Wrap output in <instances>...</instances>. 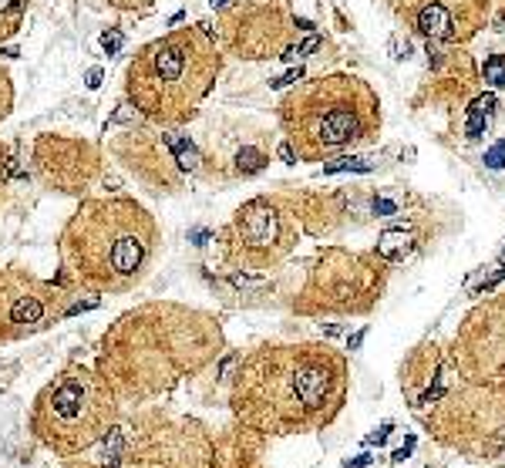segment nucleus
Listing matches in <instances>:
<instances>
[{
    "label": "nucleus",
    "mask_w": 505,
    "mask_h": 468,
    "mask_svg": "<svg viewBox=\"0 0 505 468\" xmlns=\"http://www.w3.org/2000/svg\"><path fill=\"white\" fill-rule=\"evenodd\" d=\"M347 367L327 344L256 351L236 374L233 408L256 431L293 434L323 428L344 404Z\"/></svg>",
    "instance_id": "f257e3e1"
},
{
    "label": "nucleus",
    "mask_w": 505,
    "mask_h": 468,
    "mask_svg": "<svg viewBox=\"0 0 505 468\" xmlns=\"http://www.w3.org/2000/svg\"><path fill=\"white\" fill-rule=\"evenodd\" d=\"M64 276L91 293H128L152 273L158 223L135 199H88L58 239Z\"/></svg>",
    "instance_id": "f03ea898"
},
{
    "label": "nucleus",
    "mask_w": 505,
    "mask_h": 468,
    "mask_svg": "<svg viewBox=\"0 0 505 468\" xmlns=\"http://www.w3.org/2000/svg\"><path fill=\"white\" fill-rule=\"evenodd\" d=\"M219 330L209 317L172 304L132 310L105 337L101 378L115 397H149L169 388L186 371H195L212 347Z\"/></svg>",
    "instance_id": "7ed1b4c3"
},
{
    "label": "nucleus",
    "mask_w": 505,
    "mask_h": 468,
    "mask_svg": "<svg viewBox=\"0 0 505 468\" xmlns=\"http://www.w3.org/2000/svg\"><path fill=\"white\" fill-rule=\"evenodd\" d=\"M219 75V47L209 24L179 27L149 40L125 71L128 101L152 121H189Z\"/></svg>",
    "instance_id": "20e7f679"
},
{
    "label": "nucleus",
    "mask_w": 505,
    "mask_h": 468,
    "mask_svg": "<svg viewBox=\"0 0 505 468\" xmlns=\"http://www.w3.org/2000/svg\"><path fill=\"white\" fill-rule=\"evenodd\" d=\"M280 121L297 158L317 162L367 142L381 128V105L367 81L354 75H327L293 88L280 105Z\"/></svg>",
    "instance_id": "39448f33"
},
{
    "label": "nucleus",
    "mask_w": 505,
    "mask_h": 468,
    "mask_svg": "<svg viewBox=\"0 0 505 468\" xmlns=\"http://www.w3.org/2000/svg\"><path fill=\"white\" fill-rule=\"evenodd\" d=\"M118 425V397L101 374L71 364L47 381L31 408V431L61 458L84 455Z\"/></svg>",
    "instance_id": "423d86ee"
},
{
    "label": "nucleus",
    "mask_w": 505,
    "mask_h": 468,
    "mask_svg": "<svg viewBox=\"0 0 505 468\" xmlns=\"http://www.w3.org/2000/svg\"><path fill=\"white\" fill-rule=\"evenodd\" d=\"M112 462L108 468H212V452L206 434L189 421H156L149 428L108 431Z\"/></svg>",
    "instance_id": "0eeeda50"
},
{
    "label": "nucleus",
    "mask_w": 505,
    "mask_h": 468,
    "mask_svg": "<svg viewBox=\"0 0 505 468\" xmlns=\"http://www.w3.org/2000/svg\"><path fill=\"white\" fill-rule=\"evenodd\" d=\"M297 236V219L293 212L270 195H256L246 206H239L233 216V223L226 226L223 243L230 260L249 270H263L276 263Z\"/></svg>",
    "instance_id": "6e6552de"
},
{
    "label": "nucleus",
    "mask_w": 505,
    "mask_h": 468,
    "mask_svg": "<svg viewBox=\"0 0 505 468\" xmlns=\"http://www.w3.org/2000/svg\"><path fill=\"white\" fill-rule=\"evenodd\" d=\"M61 317H68L61 286L17 267L0 270V344L34 337Z\"/></svg>",
    "instance_id": "1a4fd4ad"
},
{
    "label": "nucleus",
    "mask_w": 505,
    "mask_h": 468,
    "mask_svg": "<svg viewBox=\"0 0 505 468\" xmlns=\"http://www.w3.org/2000/svg\"><path fill=\"white\" fill-rule=\"evenodd\" d=\"M489 0H418L411 17L415 27L434 40H462L478 31Z\"/></svg>",
    "instance_id": "9d476101"
},
{
    "label": "nucleus",
    "mask_w": 505,
    "mask_h": 468,
    "mask_svg": "<svg viewBox=\"0 0 505 468\" xmlns=\"http://www.w3.org/2000/svg\"><path fill=\"white\" fill-rule=\"evenodd\" d=\"M411 233H404V230H388V233L381 236V243H378V253L384 256V260H401V256H408L411 253Z\"/></svg>",
    "instance_id": "9b49d317"
},
{
    "label": "nucleus",
    "mask_w": 505,
    "mask_h": 468,
    "mask_svg": "<svg viewBox=\"0 0 505 468\" xmlns=\"http://www.w3.org/2000/svg\"><path fill=\"white\" fill-rule=\"evenodd\" d=\"M492 108H495V95H482V98H475L471 101V108H468V138H478L482 135V128H485V121L492 115Z\"/></svg>",
    "instance_id": "f8f14e48"
},
{
    "label": "nucleus",
    "mask_w": 505,
    "mask_h": 468,
    "mask_svg": "<svg viewBox=\"0 0 505 468\" xmlns=\"http://www.w3.org/2000/svg\"><path fill=\"white\" fill-rule=\"evenodd\" d=\"M27 14V0H0V38H10Z\"/></svg>",
    "instance_id": "ddd939ff"
},
{
    "label": "nucleus",
    "mask_w": 505,
    "mask_h": 468,
    "mask_svg": "<svg viewBox=\"0 0 505 468\" xmlns=\"http://www.w3.org/2000/svg\"><path fill=\"white\" fill-rule=\"evenodd\" d=\"M482 75L492 88H505V54H489L482 64Z\"/></svg>",
    "instance_id": "4468645a"
},
{
    "label": "nucleus",
    "mask_w": 505,
    "mask_h": 468,
    "mask_svg": "<svg viewBox=\"0 0 505 468\" xmlns=\"http://www.w3.org/2000/svg\"><path fill=\"white\" fill-rule=\"evenodd\" d=\"M371 172L374 165L367 162V158H337V162H327L323 165V172Z\"/></svg>",
    "instance_id": "2eb2a0df"
},
{
    "label": "nucleus",
    "mask_w": 505,
    "mask_h": 468,
    "mask_svg": "<svg viewBox=\"0 0 505 468\" xmlns=\"http://www.w3.org/2000/svg\"><path fill=\"white\" fill-rule=\"evenodd\" d=\"M263 165H267V156H263V152H256V149H243V152H239V172H243V175L260 172Z\"/></svg>",
    "instance_id": "dca6fc26"
},
{
    "label": "nucleus",
    "mask_w": 505,
    "mask_h": 468,
    "mask_svg": "<svg viewBox=\"0 0 505 468\" xmlns=\"http://www.w3.org/2000/svg\"><path fill=\"white\" fill-rule=\"evenodd\" d=\"M374 212H378V216H397V199L378 195V199H374Z\"/></svg>",
    "instance_id": "f3484780"
},
{
    "label": "nucleus",
    "mask_w": 505,
    "mask_h": 468,
    "mask_svg": "<svg viewBox=\"0 0 505 468\" xmlns=\"http://www.w3.org/2000/svg\"><path fill=\"white\" fill-rule=\"evenodd\" d=\"M485 165H489V169H502V165H505V142H499V145H492V149H489Z\"/></svg>",
    "instance_id": "a211bd4d"
},
{
    "label": "nucleus",
    "mask_w": 505,
    "mask_h": 468,
    "mask_svg": "<svg viewBox=\"0 0 505 468\" xmlns=\"http://www.w3.org/2000/svg\"><path fill=\"white\" fill-rule=\"evenodd\" d=\"M10 112V78L0 71V118Z\"/></svg>",
    "instance_id": "6ab92c4d"
},
{
    "label": "nucleus",
    "mask_w": 505,
    "mask_h": 468,
    "mask_svg": "<svg viewBox=\"0 0 505 468\" xmlns=\"http://www.w3.org/2000/svg\"><path fill=\"white\" fill-rule=\"evenodd\" d=\"M101 44H105V51H118V47H121V34L112 31V34H105V38H101Z\"/></svg>",
    "instance_id": "aec40b11"
},
{
    "label": "nucleus",
    "mask_w": 505,
    "mask_h": 468,
    "mask_svg": "<svg viewBox=\"0 0 505 468\" xmlns=\"http://www.w3.org/2000/svg\"><path fill=\"white\" fill-rule=\"evenodd\" d=\"M388 434H391V425H384L381 431H374V434L367 438V445H384V441H388Z\"/></svg>",
    "instance_id": "412c9836"
},
{
    "label": "nucleus",
    "mask_w": 505,
    "mask_h": 468,
    "mask_svg": "<svg viewBox=\"0 0 505 468\" xmlns=\"http://www.w3.org/2000/svg\"><path fill=\"white\" fill-rule=\"evenodd\" d=\"M364 465H371V455L364 452V455H357V458H347L344 462V468H364Z\"/></svg>",
    "instance_id": "4be33fe9"
},
{
    "label": "nucleus",
    "mask_w": 505,
    "mask_h": 468,
    "mask_svg": "<svg viewBox=\"0 0 505 468\" xmlns=\"http://www.w3.org/2000/svg\"><path fill=\"white\" fill-rule=\"evenodd\" d=\"M411 448H415V438H408V441H404V448H397V452H394V462H404V458L411 455Z\"/></svg>",
    "instance_id": "5701e85b"
},
{
    "label": "nucleus",
    "mask_w": 505,
    "mask_h": 468,
    "mask_svg": "<svg viewBox=\"0 0 505 468\" xmlns=\"http://www.w3.org/2000/svg\"><path fill=\"white\" fill-rule=\"evenodd\" d=\"M280 156L286 158V162H297V152H293V149H290V142H286V145H283V149H280Z\"/></svg>",
    "instance_id": "b1692460"
},
{
    "label": "nucleus",
    "mask_w": 505,
    "mask_h": 468,
    "mask_svg": "<svg viewBox=\"0 0 505 468\" xmlns=\"http://www.w3.org/2000/svg\"><path fill=\"white\" fill-rule=\"evenodd\" d=\"M360 341H364V330H360V334H354V337H350V351H357V347H360Z\"/></svg>",
    "instance_id": "393cba45"
},
{
    "label": "nucleus",
    "mask_w": 505,
    "mask_h": 468,
    "mask_svg": "<svg viewBox=\"0 0 505 468\" xmlns=\"http://www.w3.org/2000/svg\"><path fill=\"white\" fill-rule=\"evenodd\" d=\"M209 3H212L216 10H223V7H230V0H209Z\"/></svg>",
    "instance_id": "a878e982"
}]
</instances>
